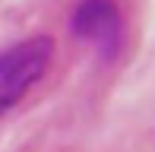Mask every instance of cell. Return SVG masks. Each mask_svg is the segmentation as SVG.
Masks as SVG:
<instances>
[{
  "instance_id": "1",
  "label": "cell",
  "mask_w": 155,
  "mask_h": 152,
  "mask_svg": "<svg viewBox=\"0 0 155 152\" xmlns=\"http://www.w3.org/2000/svg\"><path fill=\"white\" fill-rule=\"evenodd\" d=\"M54 60L51 35H32L0 48V117L19 105L38 86Z\"/></svg>"
},
{
  "instance_id": "2",
  "label": "cell",
  "mask_w": 155,
  "mask_h": 152,
  "mask_svg": "<svg viewBox=\"0 0 155 152\" xmlns=\"http://www.w3.org/2000/svg\"><path fill=\"white\" fill-rule=\"evenodd\" d=\"M70 29L101 60H117L127 45V19H124L120 6L108 3V0L76 3L73 13H70Z\"/></svg>"
}]
</instances>
